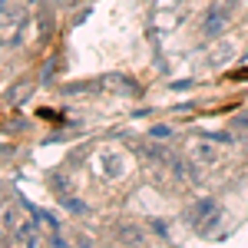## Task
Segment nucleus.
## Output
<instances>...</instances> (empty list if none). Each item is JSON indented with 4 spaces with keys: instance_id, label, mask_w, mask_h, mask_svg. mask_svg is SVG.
Returning a JSON list of instances; mask_svg holds the SVG:
<instances>
[{
    "instance_id": "f257e3e1",
    "label": "nucleus",
    "mask_w": 248,
    "mask_h": 248,
    "mask_svg": "<svg viewBox=\"0 0 248 248\" xmlns=\"http://www.w3.org/2000/svg\"><path fill=\"white\" fill-rule=\"evenodd\" d=\"M93 169H96V175L116 182V179H123L129 172V155L123 149H116V146H99L93 155Z\"/></svg>"
},
{
    "instance_id": "f03ea898",
    "label": "nucleus",
    "mask_w": 248,
    "mask_h": 248,
    "mask_svg": "<svg viewBox=\"0 0 248 248\" xmlns=\"http://www.w3.org/2000/svg\"><path fill=\"white\" fill-rule=\"evenodd\" d=\"M218 222H222V209L215 199H199L189 209V225L195 229V235H212Z\"/></svg>"
},
{
    "instance_id": "7ed1b4c3",
    "label": "nucleus",
    "mask_w": 248,
    "mask_h": 248,
    "mask_svg": "<svg viewBox=\"0 0 248 248\" xmlns=\"http://www.w3.org/2000/svg\"><path fill=\"white\" fill-rule=\"evenodd\" d=\"M229 20H232V3H212L209 10H205V17H202V33L205 37H218L225 27H229Z\"/></svg>"
},
{
    "instance_id": "20e7f679",
    "label": "nucleus",
    "mask_w": 248,
    "mask_h": 248,
    "mask_svg": "<svg viewBox=\"0 0 248 248\" xmlns=\"http://www.w3.org/2000/svg\"><path fill=\"white\" fill-rule=\"evenodd\" d=\"M20 27H23V20L0 7V46H14L20 40Z\"/></svg>"
},
{
    "instance_id": "39448f33",
    "label": "nucleus",
    "mask_w": 248,
    "mask_h": 248,
    "mask_svg": "<svg viewBox=\"0 0 248 248\" xmlns=\"http://www.w3.org/2000/svg\"><path fill=\"white\" fill-rule=\"evenodd\" d=\"M0 222H3L7 235H17L23 229V222H27V215H20V209L14 202H0Z\"/></svg>"
},
{
    "instance_id": "423d86ee",
    "label": "nucleus",
    "mask_w": 248,
    "mask_h": 248,
    "mask_svg": "<svg viewBox=\"0 0 248 248\" xmlns=\"http://www.w3.org/2000/svg\"><path fill=\"white\" fill-rule=\"evenodd\" d=\"M192 155H195V162H215V159H218V153H215L212 146H202V142L192 149Z\"/></svg>"
},
{
    "instance_id": "0eeeda50",
    "label": "nucleus",
    "mask_w": 248,
    "mask_h": 248,
    "mask_svg": "<svg viewBox=\"0 0 248 248\" xmlns=\"http://www.w3.org/2000/svg\"><path fill=\"white\" fill-rule=\"evenodd\" d=\"M123 242H136V245H142V232H136V229H123Z\"/></svg>"
},
{
    "instance_id": "6e6552de",
    "label": "nucleus",
    "mask_w": 248,
    "mask_h": 248,
    "mask_svg": "<svg viewBox=\"0 0 248 248\" xmlns=\"http://www.w3.org/2000/svg\"><path fill=\"white\" fill-rule=\"evenodd\" d=\"M232 129H248V113L235 116V119H232Z\"/></svg>"
},
{
    "instance_id": "1a4fd4ad",
    "label": "nucleus",
    "mask_w": 248,
    "mask_h": 248,
    "mask_svg": "<svg viewBox=\"0 0 248 248\" xmlns=\"http://www.w3.org/2000/svg\"><path fill=\"white\" fill-rule=\"evenodd\" d=\"M153 136L155 139H166V136H172V129L169 126H153Z\"/></svg>"
},
{
    "instance_id": "9d476101",
    "label": "nucleus",
    "mask_w": 248,
    "mask_h": 248,
    "mask_svg": "<svg viewBox=\"0 0 248 248\" xmlns=\"http://www.w3.org/2000/svg\"><path fill=\"white\" fill-rule=\"evenodd\" d=\"M79 0H53V7H60V10H70V7H77Z\"/></svg>"
},
{
    "instance_id": "9b49d317",
    "label": "nucleus",
    "mask_w": 248,
    "mask_h": 248,
    "mask_svg": "<svg viewBox=\"0 0 248 248\" xmlns=\"http://www.w3.org/2000/svg\"><path fill=\"white\" fill-rule=\"evenodd\" d=\"M3 235H7V229H3V222H0V242H3Z\"/></svg>"
},
{
    "instance_id": "f8f14e48",
    "label": "nucleus",
    "mask_w": 248,
    "mask_h": 248,
    "mask_svg": "<svg viewBox=\"0 0 248 248\" xmlns=\"http://www.w3.org/2000/svg\"><path fill=\"white\" fill-rule=\"evenodd\" d=\"M245 60H248V50H245Z\"/></svg>"
}]
</instances>
